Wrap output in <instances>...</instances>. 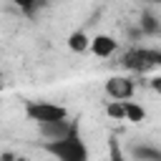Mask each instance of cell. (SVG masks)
Listing matches in <instances>:
<instances>
[{
  "mask_svg": "<svg viewBox=\"0 0 161 161\" xmlns=\"http://www.w3.org/2000/svg\"><path fill=\"white\" fill-rule=\"evenodd\" d=\"M43 151H48L55 161H88L91 158V151H88V143L80 136V123L78 121L70 126V131L63 138L43 141Z\"/></svg>",
  "mask_w": 161,
  "mask_h": 161,
  "instance_id": "1",
  "label": "cell"
},
{
  "mask_svg": "<svg viewBox=\"0 0 161 161\" xmlns=\"http://www.w3.org/2000/svg\"><path fill=\"white\" fill-rule=\"evenodd\" d=\"M25 118L33 123L60 121V118H68V108L60 103H48V101H25Z\"/></svg>",
  "mask_w": 161,
  "mask_h": 161,
  "instance_id": "2",
  "label": "cell"
},
{
  "mask_svg": "<svg viewBox=\"0 0 161 161\" xmlns=\"http://www.w3.org/2000/svg\"><path fill=\"white\" fill-rule=\"evenodd\" d=\"M123 65L136 73H148L161 65V53L153 48H133L123 55Z\"/></svg>",
  "mask_w": 161,
  "mask_h": 161,
  "instance_id": "3",
  "label": "cell"
},
{
  "mask_svg": "<svg viewBox=\"0 0 161 161\" xmlns=\"http://www.w3.org/2000/svg\"><path fill=\"white\" fill-rule=\"evenodd\" d=\"M133 91H136V86H133V80L126 78V75H111V78L106 80V93H108L113 101H128V98L133 96Z\"/></svg>",
  "mask_w": 161,
  "mask_h": 161,
  "instance_id": "4",
  "label": "cell"
},
{
  "mask_svg": "<svg viewBox=\"0 0 161 161\" xmlns=\"http://www.w3.org/2000/svg\"><path fill=\"white\" fill-rule=\"evenodd\" d=\"M73 123H75V121H70V118H60V121L38 123V128H40V136H43L45 141H55V138H63V136L70 131Z\"/></svg>",
  "mask_w": 161,
  "mask_h": 161,
  "instance_id": "5",
  "label": "cell"
},
{
  "mask_svg": "<svg viewBox=\"0 0 161 161\" xmlns=\"http://www.w3.org/2000/svg\"><path fill=\"white\" fill-rule=\"evenodd\" d=\"M88 48L93 50V55H98V58H108V55H113V53H116L118 40H116V38H111V35H106V33H98L96 38H91Z\"/></svg>",
  "mask_w": 161,
  "mask_h": 161,
  "instance_id": "6",
  "label": "cell"
},
{
  "mask_svg": "<svg viewBox=\"0 0 161 161\" xmlns=\"http://www.w3.org/2000/svg\"><path fill=\"white\" fill-rule=\"evenodd\" d=\"M121 103H123V118H126V121H131V123L146 121V108H143V106H138V103H133V101H121Z\"/></svg>",
  "mask_w": 161,
  "mask_h": 161,
  "instance_id": "7",
  "label": "cell"
},
{
  "mask_svg": "<svg viewBox=\"0 0 161 161\" xmlns=\"http://www.w3.org/2000/svg\"><path fill=\"white\" fill-rule=\"evenodd\" d=\"M88 43H91V38H88L83 30H75V33L68 35V48H70L73 53H86V50H88Z\"/></svg>",
  "mask_w": 161,
  "mask_h": 161,
  "instance_id": "8",
  "label": "cell"
},
{
  "mask_svg": "<svg viewBox=\"0 0 161 161\" xmlns=\"http://www.w3.org/2000/svg\"><path fill=\"white\" fill-rule=\"evenodd\" d=\"M141 33H146V35H156L158 33V18L153 13H143L141 15Z\"/></svg>",
  "mask_w": 161,
  "mask_h": 161,
  "instance_id": "9",
  "label": "cell"
},
{
  "mask_svg": "<svg viewBox=\"0 0 161 161\" xmlns=\"http://www.w3.org/2000/svg\"><path fill=\"white\" fill-rule=\"evenodd\" d=\"M133 156L141 158V161H161V151L148 148V146H136L133 148Z\"/></svg>",
  "mask_w": 161,
  "mask_h": 161,
  "instance_id": "10",
  "label": "cell"
},
{
  "mask_svg": "<svg viewBox=\"0 0 161 161\" xmlns=\"http://www.w3.org/2000/svg\"><path fill=\"white\" fill-rule=\"evenodd\" d=\"M106 113H108V118H113V121H126V118H123V103H121V101H111V103L106 106Z\"/></svg>",
  "mask_w": 161,
  "mask_h": 161,
  "instance_id": "11",
  "label": "cell"
},
{
  "mask_svg": "<svg viewBox=\"0 0 161 161\" xmlns=\"http://www.w3.org/2000/svg\"><path fill=\"white\" fill-rule=\"evenodd\" d=\"M108 148H111V161H126V158H123V153H121V146H118V141H116V138H111V141H108Z\"/></svg>",
  "mask_w": 161,
  "mask_h": 161,
  "instance_id": "12",
  "label": "cell"
},
{
  "mask_svg": "<svg viewBox=\"0 0 161 161\" xmlns=\"http://www.w3.org/2000/svg\"><path fill=\"white\" fill-rule=\"evenodd\" d=\"M13 5H18V8L25 10V13H33L35 5H38V0H13Z\"/></svg>",
  "mask_w": 161,
  "mask_h": 161,
  "instance_id": "13",
  "label": "cell"
},
{
  "mask_svg": "<svg viewBox=\"0 0 161 161\" xmlns=\"http://www.w3.org/2000/svg\"><path fill=\"white\" fill-rule=\"evenodd\" d=\"M151 88L158 91V88H161V78H151Z\"/></svg>",
  "mask_w": 161,
  "mask_h": 161,
  "instance_id": "14",
  "label": "cell"
},
{
  "mask_svg": "<svg viewBox=\"0 0 161 161\" xmlns=\"http://www.w3.org/2000/svg\"><path fill=\"white\" fill-rule=\"evenodd\" d=\"M8 161H28V158H23V156H15V158H8Z\"/></svg>",
  "mask_w": 161,
  "mask_h": 161,
  "instance_id": "15",
  "label": "cell"
},
{
  "mask_svg": "<svg viewBox=\"0 0 161 161\" xmlns=\"http://www.w3.org/2000/svg\"><path fill=\"white\" fill-rule=\"evenodd\" d=\"M148 3H161V0H148Z\"/></svg>",
  "mask_w": 161,
  "mask_h": 161,
  "instance_id": "16",
  "label": "cell"
}]
</instances>
